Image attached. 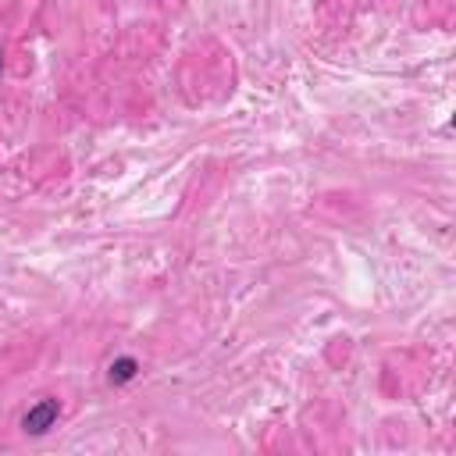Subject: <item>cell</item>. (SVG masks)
Segmentation results:
<instances>
[{
  "instance_id": "obj_1",
  "label": "cell",
  "mask_w": 456,
  "mask_h": 456,
  "mask_svg": "<svg viewBox=\"0 0 456 456\" xmlns=\"http://www.w3.org/2000/svg\"><path fill=\"white\" fill-rule=\"evenodd\" d=\"M57 417H61V403L57 400H40L36 407H29V414L22 417V428L29 435H43V432H50L57 424Z\"/></svg>"
},
{
  "instance_id": "obj_2",
  "label": "cell",
  "mask_w": 456,
  "mask_h": 456,
  "mask_svg": "<svg viewBox=\"0 0 456 456\" xmlns=\"http://www.w3.org/2000/svg\"><path fill=\"white\" fill-rule=\"evenodd\" d=\"M136 368H139V363H136L132 356H121V360H114V363H111V382H118V385L132 382V378H136Z\"/></svg>"
},
{
  "instance_id": "obj_3",
  "label": "cell",
  "mask_w": 456,
  "mask_h": 456,
  "mask_svg": "<svg viewBox=\"0 0 456 456\" xmlns=\"http://www.w3.org/2000/svg\"><path fill=\"white\" fill-rule=\"evenodd\" d=\"M0 57H4V54H0Z\"/></svg>"
}]
</instances>
